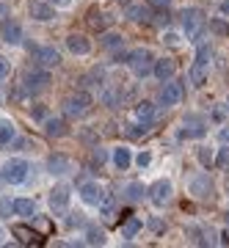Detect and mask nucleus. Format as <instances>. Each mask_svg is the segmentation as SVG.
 <instances>
[{
	"label": "nucleus",
	"mask_w": 229,
	"mask_h": 248,
	"mask_svg": "<svg viewBox=\"0 0 229 248\" xmlns=\"http://www.w3.org/2000/svg\"><path fill=\"white\" fill-rule=\"evenodd\" d=\"M152 63H155V55L147 50V47H138V50H132L127 55V66L132 69V75H138V78H147L152 72Z\"/></svg>",
	"instance_id": "obj_1"
},
{
	"label": "nucleus",
	"mask_w": 229,
	"mask_h": 248,
	"mask_svg": "<svg viewBox=\"0 0 229 248\" xmlns=\"http://www.w3.org/2000/svg\"><path fill=\"white\" fill-rule=\"evenodd\" d=\"M28 171H31L28 160H22V157H11L9 163L3 166L0 177H3V182H9V185H19V182H25V179H28Z\"/></svg>",
	"instance_id": "obj_2"
},
{
	"label": "nucleus",
	"mask_w": 229,
	"mask_h": 248,
	"mask_svg": "<svg viewBox=\"0 0 229 248\" xmlns=\"http://www.w3.org/2000/svg\"><path fill=\"white\" fill-rule=\"evenodd\" d=\"M91 94L88 91H78V94H72L66 102H64V113L72 116V119H78V116H86L88 113V108H91Z\"/></svg>",
	"instance_id": "obj_3"
},
{
	"label": "nucleus",
	"mask_w": 229,
	"mask_h": 248,
	"mask_svg": "<svg viewBox=\"0 0 229 248\" xmlns=\"http://www.w3.org/2000/svg\"><path fill=\"white\" fill-rule=\"evenodd\" d=\"M213 190H215V185H213V179L207 174H196V177L188 179V193L194 196V199H199V202L213 199Z\"/></svg>",
	"instance_id": "obj_4"
},
{
	"label": "nucleus",
	"mask_w": 229,
	"mask_h": 248,
	"mask_svg": "<svg viewBox=\"0 0 229 248\" xmlns=\"http://www.w3.org/2000/svg\"><path fill=\"white\" fill-rule=\"evenodd\" d=\"M50 86V72L47 69H33L25 75V91L28 94H39Z\"/></svg>",
	"instance_id": "obj_5"
},
{
	"label": "nucleus",
	"mask_w": 229,
	"mask_h": 248,
	"mask_svg": "<svg viewBox=\"0 0 229 248\" xmlns=\"http://www.w3.org/2000/svg\"><path fill=\"white\" fill-rule=\"evenodd\" d=\"M204 25V11L202 9H185L182 11V28H185L188 36H199Z\"/></svg>",
	"instance_id": "obj_6"
},
{
	"label": "nucleus",
	"mask_w": 229,
	"mask_h": 248,
	"mask_svg": "<svg viewBox=\"0 0 229 248\" xmlns=\"http://www.w3.org/2000/svg\"><path fill=\"white\" fill-rule=\"evenodd\" d=\"M80 199H83L88 207H102V202H105V190H102L97 182H83V185H80Z\"/></svg>",
	"instance_id": "obj_7"
},
{
	"label": "nucleus",
	"mask_w": 229,
	"mask_h": 248,
	"mask_svg": "<svg viewBox=\"0 0 229 248\" xmlns=\"http://www.w3.org/2000/svg\"><path fill=\"white\" fill-rule=\"evenodd\" d=\"M69 187L66 185H55L50 190V207H53V213H66V207H69Z\"/></svg>",
	"instance_id": "obj_8"
},
{
	"label": "nucleus",
	"mask_w": 229,
	"mask_h": 248,
	"mask_svg": "<svg viewBox=\"0 0 229 248\" xmlns=\"http://www.w3.org/2000/svg\"><path fill=\"white\" fill-rule=\"evenodd\" d=\"M182 94H185L182 83H166V89L160 91V105H166V108L180 105L182 102Z\"/></svg>",
	"instance_id": "obj_9"
},
{
	"label": "nucleus",
	"mask_w": 229,
	"mask_h": 248,
	"mask_svg": "<svg viewBox=\"0 0 229 248\" xmlns=\"http://www.w3.org/2000/svg\"><path fill=\"white\" fill-rule=\"evenodd\" d=\"M149 193H152V202L158 204V207H163V204L171 202V193H174V187H171V182H168V179H158V182L149 187Z\"/></svg>",
	"instance_id": "obj_10"
},
{
	"label": "nucleus",
	"mask_w": 229,
	"mask_h": 248,
	"mask_svg": "<svg viewBox=\"0 0 229 248\" xmlns=\"http://www.w3.org/2000/svg\"><path fill=\"white\" fill-rule=\"evenodd\" d=\"M124 17L130 19V22H152V9L144 6V3H130L124 9Z\"/></svg>",
	"instance_id": "obj_11"
},
{
	"label": "nucleus",
	"mask_w": 229,
	"mask_h": 248,
	"mask_svg": "<svg viewBox=\"0 0 229 248\" xmlns=\"http://www.w3.org/2000/svg\"><path fill=\"white\" fill-rule=\"evenodd\" d=\"M28 11H31V17L39 19V22H50V19L55 17V11L50 3H42V0H31V6H28Z\"/></svg>",
	"instance_id": "obj_12"
},
{
	"label": "nucleus",
	"mask_w": 229,
	"mask_h": 248,
	"mask_svg": "<svg viewBox=\"0 0 229 248\" xmlns=\"http://www.w3.org/2000/svg\"><path fill=\"white\" fill-rule=\"evenodd\" d=\"M66 47H69V53H75V55H88L91 53V42H88L83 33H69L66 36Z\"/></svg>",
	"instance_id": "obj_13"
},
{
	"label": "nucleus",
	"mask_w": 229,
	"mask_h": 248,
	"mask_svg": "<svg viewBox=\"0 0 229 248\" xmlns=\"http://www.w3.org/2000/svg\"><path fill=\"white\" fill-rule=\"evenodd\" d=\"M152 72H155V78H158V80H163V83H166V80H171V78H174L177 63L171 61V58H160V61H155V63H152Z\"/></svg>",
	"instance_id": "obj_14"
},
{
	"label": "nucleus",
	"mask_w": 229,
	"mask_h": 248,
	"mask_svg": "<svg viewBox=\"0 0 229 248\" xmlns=\"http://www.w3.org/2000/svg\"><path fill=\"white\" fill-rule=\"evenodd\" d=\"M33 55L42 66H58V63H61V55H58L55 47H36Z\"/></svg>",
	"instance_id": "obj_15"
},
{
	"label": "nucleus",
	"mask_w": 229,
	"mask_h": 248,
	"mask_svg": "<svg viewBox=\"0 0 229 248\" xmlns=\"http://www.w3.org/2000/svg\"><path fill=\"white\" fill-rule=\"evenodd\" d=\"M202 135H204L202 116H188L185 119V130H182V138H202Z\"/></svg>",
	"instance_id": "obj_16"
},
{
	"label": "nucleus",
	"mask_w": 229,
	"mask_h": 248,
	"mask_svg": "<svg viewBox=\"0 0 229 248\" xmlns=\"http://www.w3.org/2000/svg\"><path fill=\"white\" fill-rule=\"evenodd\" d=\"M0 36H3V42H9V45H19L22 42V28L17 22H3L0 25Z\"/></svg>",
	"instance_id": "obj_17"
},
{
	"label": "nucleus",
	"mask_w": 229,
	"mask_h": 248,
	"mask_svg": "<svg viewBox=\"0 0 229 248\" xmlns=\"http://www.w3.org/2000/svg\"><path fill=\"white\" fill-rule=\"evenodd\" d=\"M47 171H50V174H69L72 160L64 157V155H53V157L47 160Z\"/></svg>",
	"instance_id": "obj_18"
},
{
	"label": "nucleus",
	"mask_w": 229,
	"mask_h": 248,
	"mask_svg": "<svg viewBox=\"0 0 229 248\" xmlns=\"http://www.w3.org/2000/svg\"><path fill=\"white\" fill-rule=\"evenodd\" d=\"M130 163H132L130 146H116V149H114V166H116V169L127 171V169H130Z\"/></svg>",
	"instance_id": "obj_19"
},
{
	"label": "nucleus",
	"mask_w": 229,
	"mask_h": 248,
	"mask_svg": "<svg viewBox=\"0 0 229 248\" xmlns=\"http://www.w3.org/2000/svg\"><path fill=\"white\" fill-rule=\"evenodd\" d=\"M11 210H14V215L33 218L36 215V202H31V199H14V202H11Z\"/></svg>",
	"instance_id": "obj_20"
},
{
	"label": "nucleus",
	"mask_w": 229,
	"mask_h": 248,
	"mask_svg": "<svg viewBox=\"0 0 229 248\" xmlns=\"http://www.w3.org/2000/svg\"><path fill=\"white\" fill-rule=\"evenodd\" d=\"M44 133L50 138H64L66 135V122L64 119H44Z\"/></svg>",
	"instance_id": "obj_21"
},
{
	"label": "nucleus",
	"mask_w": 229,
	"mask_h": 248,
	"mask_svg": "<svg viewBox=\"0 0 229 248\" xmlns=\"http://www.w3.org/2000/svg\"><path fill=\"white\" fill-rule=\"evenodd\" d=\"M111 19H114V17H108L105 11H99V9L88 11V25L94 28V31H105V28L111 25Z\"/></svg>",
	"instance_id": "obj_22"
},
{
	"label": "nucleus",
	"mask_w": 229,
	"mask_h": 248,
	"mask_svg": "<svg viewBox=\"0 0 229 248\" xmlns=\"http://www.w3.org/2000/svg\"><path fill=\"white\" fill-rule=\"evenodd\" d=\"M141 218H135V215H127V218H124V223L122 226H119V232H122V237H135V234H138V232H141Z\"/></svg>",
	"instance_id": "obj_23"
},
{
	"label": "nucleus",
	"mask_w": 229,
	"mask_h": 248,
	"mask_svg": "<svg viewBox=\"0 0 229 248\" xmlns=\"http://www.w3.org/2000/svg\"><path fill=\"white\" fill-rule=\"evenodd\" d=\"M191 83H194L196 89H202L204 83H207V66H204V63L194 61V66H191Z\"/></svg>",
	"instance_id": "obj_24"
},
{
	"label": "nucleus",
	"mask_w": 229,
	"mask_h": 248,
	"mask_svg": "<svg viewBox=\"0 0 229 248\" xmlns=\"http://www.w3.org/2000/svg\"><path fill=\"white\" fill-rule=\"evenodd\" d=\"M144 193H147V190H144L141 182H130V185L124 187V199H127V202H138V199H144Z\"/></svg>",
	"instance_id": "obj_25"
},
{
	"label": "nucleus",
	"mask_w": 229,
	"mask_h": 248,
	"mask_svg": "<svg viewBox=\"0 0 229 248\" xmlns=\"http://www.w3.org/2000/svg\"><path fill=\"white\" fill-rule=\"evenodd\" d=\"M135 116H138L141 122H152V119H155V105H152V102H138Z\"/></svg>",
	"instance_id": "obj_26"
},
{
	"label": "nucleus",
	"mask_w": 229,
	"mask_h": 248,
	"mask_svg": "<svg viewBox=\"0 0 229 248\" xmlns=\"http://www.w3.org/2000/svg\"><path fill=\"white\" fill-rule=\"evenodd\" d=\"M14 141V124L11 122H0V146Z\"/></svg>",
	"instance_id": "obj_27"
},
{
	"label": "nucleus",
	"mask_w": 229,
	"mask_h": 248,
	"mask_svg": "<svg viewBox=\"0 0 229 248\" xmlns=\"http://www.w3.org/2000/svg\"><path fill=\"white\" fill-rule=\"evenodd\" d=\"M122 45H124V36H119V33L102 36V47H105V50H116V47H122Z\"/></svg>",
	"instance_id": "obj_28"
},
{
	"label": "nucleus",
	"mask_w": 229,
	"mask_h": 248,
	"mask_svg": "<svg viewBox=\"0 0 229 248\" xmlns=\"http://www.w3.org/2000/svg\"><path fill=\"white\" fill-rule=\"evenodd\" d=\"M86 243H88V246H102V243H105V232H102V229H88Z\"/></svg>",
	"instance_id": "obj_29"
},
{
	"label": "nucleus",
	"mask_w": 229,
	"mask_h": 248,
	"mask_svg": "<svg viewBox=\"0 0 229 248\" xmlns=\"http://www.w3.org/2000/svg\"><path fill=\"white\" fill-rule=\"evenodd\" d=\"M210 33L229 36V22H224V19H210Z\"/></svg>",
	"instance_id": "obj_30"
},
{
	"label": "nucleus",
	"mask_w": 229,
	"mask_h": 248,
	"mask_svg": "<svg viewBox=\"0 0 229 248\" xmlns=\"http://www.w3.org/2000/svg\"><path fill=\"white\" fill-rule=\"evenodd\" d=\"M215 166H218L221 171H229V146H224V149L218 152V157H215Z\"/></svg>",
	"instance_id": "obj_31"
},
{
	"label": "nucleus",
	"mask_w": 229,
	"mask_h": 248,
	"mask_svg": "<svg viewBox=\"0 0 229 248\" xmlns=\"http://www.w3.org/2000/svg\"><path fill=\"white\" fill-rule=\"evenodd\" d=\"M14 234H17V237L22 240V243H31V240L36 237L33 232H31V229H25V226H14Z\"/></svg>",
	"instance_id": "obj_32"
},
{
	"label": "nucleus",
	"mask_w": 229,
	"mask_h": 248,
	"mask_svg": "<svg viewBox=\"0 0 229 248\" xmlns=\"http://www.w3.org/2000/svg\"><path fill=\"white\" fill-rule=\"evenodd\" d=\"M11 199H0V218H11Z\"/></svg>",
	"instance_id": "obj_33"
},
{
	"label": "nucleus",
	"mask_w": 229,
	"mask_h": 248,
	"mask_svg": "<svg viewBox=\"0 0 229 248\" xmlns=\"http://www.w3.org/2000/svg\"><path fill=\"white\" fill-rule=\"evenodd\" d=\"M11 75V61L9 58H3V55H0V80H6Z\"/></svg>",
	"instance_id": "obj_34"
},
{
	"label": "nucleus",
	"mask_w": 229,
	"mask_h": 248,
	"mask_svg": "<svg viewBox=\"0 0 229 248\" xmlns=\"http://www.w3.org/2000/svg\"><path fill=\"white\" fill-rule=\"evenodd\" d=\"M91 160H94L97 166H102V163L108 160V152H105V149H94V155H91Z\"/></svg>",
	"instance_id": "obj_35"
},
{
	"label": "nucleus",
	"mask_w": 229,
	"mask_h": 248,
	"mask_svg": "<svg viewBox=\"0 0 229 248\" xmlns=\"http://www.w3.org/2000/svg\"><path fill=\"white\" fill-rule=\"evenodd\" d=\"M135 163H138L141 169H147V166H149V163H152V155H149V152H141V155L135 157Z\"/></svg>",
	"instance_id": "obj_36"
},
{
	"label": "nucleus",
	"mask_w": 229,
	"mask_h": 248,
	"mask_svg": "<svg viewBox=\"0 0 229 248\" xmlns=\"http://www.w3.org/2000/svg\"><path fill=\"white\" fill-rule=\"evenodd\" d=\"M33 119H36V122H44V119H47V110H44L42 105H36L33 108Z\"/></svg>",
	"instance_id": "obj_37"
},
{
	"label": "nucleus",
	"mask_w": 229,
	"mask_h": 248,
	"mask_svg": "<svg viewBox=\"0 0 229 248\" xmlns=\"http://www.w3.org/2000/svg\"><path fill=\"white\" fill-rule=\"evenodd\" d=\"M147 226H149L152 232H160V229H163V221H160V218H149V221H147Z\"/></svg>",
	"instance_id": "obj_38"
},
{
	"label": "nucleus",
	"mask_w": 229,
	"mask_h": 248,
	"mask_svg": "<svg viewBox=\"0 0 229 248\" xmlns=\"http://www.w3.org/2000/svg\"><path fill=\"white\" fill-rule=\"evenodd\" d=\"M50 6H55V9H69L72 6V0H47Z\"/></svg>",
	"instance_id": "obj_39"
},
{
	"label": "nucleus",
	"mask_w": 229,
	"mask_h": 248,
	"mask_svg": "<svg viewBox=\"0 0 229 248\" xmlns=\"http://www.w3.org/2000/svg\"><path fill=\"white\" fill-rule=\"evenodd\" d=\"M199 160H202L204 166H210V152L204 149V146H202V149H199Z\"/></svg>",
	"instance_id": "obj_40"
},
{
	"label": "nucleus",
	"mask_w": 229,
	"mask_h": 248,
	"mask_svg": "<svg viewBox=\"0 0 229 248\" xmlns=\"http://www.w3.org/2000/svg\"><path fill=\"white\" fill-rule=\"evenodd\" d=\"M218 138H221V143H227V146H229V127H224V130H221Z\"/></svg>",
	"instance_id": "obj_41"
},
{
	"label": "nucleus",
	"mask_w": 229,
	"mask_h": 248,
	"mask_svg": "<svg viewBox=\"0 0 229 248\" xmlns=\"http://www.w3.org/2000/svg\"><path fill=\"white\" fill-rule=\"evenodd\" d=\"M163 42H168V45H177V33H166V39Z\"/></svg>",
	"instance_id": "obj_42"
},
{
	"label": "nucleus",
	"mask_w": 229,
	"mask_h": 248,
	"mask_svg": "<svg viewBox=\"0 0 229 248\" xmlns=\"http://www.w3.org/2000/svg\"><path fill=\"white\" fill-rule=\"evenodd\" d=\"M221 14H229V0H224V3H221Z\"/></svg>",
	"instance_id": "obj_43"
},
{
	"label": "nucleus",
	"mask_w": 229,
	"mask_h": 248,
	"mask_svg": "<svg viewBox=\"0 0 229 248\" xmlns=\"http://www.w3.org/2000/svg\"><path fill=\"white\" fill-rule=\"evenodd\" d=\"M155 3H160V6H168V3H171V0H155Z\"/></svg>",
	"instance_id": "obj_44"
},
{
	"label": "nucleus",
	"mask_w": 229,
	"mask_h": 248,
	"mask_svg": "<svg viewBox=\"0 0 229 248\" xmlns=\"http://www.w3.org/2000/svg\"><path fill=\"white\" fill-rule=\"evenodd\" d=\"M3 237H6V232H3V229H0V243H3Z\"/></svg>",
	"instance_id": "obj_45"
},
{
	"label": "nucleus",
	"mask_w": 229,
	"mask_h": 248,
	"mask_svg": "<svg viewBox=\"0 0 229 248\" xmlns=\"http://www.w3.org/2000/svg\"><path fill=\"white\" fill-rule=\"evenodd\" d=\"M227 223H229V213H227Z\"/></svg>",
	"instance_id": "obj_46"
}]
</instances>
